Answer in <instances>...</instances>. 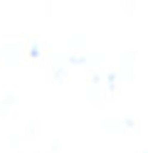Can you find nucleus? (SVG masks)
Segmentation results:
<instances>
[]
</instances>
